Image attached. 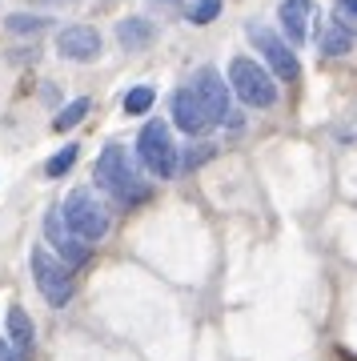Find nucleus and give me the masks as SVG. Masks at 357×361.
Segmentation results:
<instances>
[{
	"mask_svg": "<svg viewBox=\"0 0 357 361\" xmlns=\"http://www.w3.org/2000/svg\"><path fill=\"white\" fill-rule=\"evenodd\" d=\"M92 180H97V189L104 193H113L121 205H140L145 197H149V185L140 180V173L128 165V153L121 145H109L101 157H97V165H92Z\"/></svg>",
	"mask_w": 357,
	"mask_h": 361,
	"instance_id": "obj_1",
	"label": "nucleus"
},
{
	"mask_svg": "<svg viewBox=\"0 0 357 361\" xmlns=\"http://www.w3.org/2000/svg\"><path fill=\"white\" fill-rule=\"evenodd\" d=\"M61 213H64L68 233H73V237H80L85 245L101 241L104 233H109V209H104L101 201H97V193H89V189H73Z\"/></svg>",
	"mask_w": 357,
	"mask_h": 361,
	"instance_id": "obj_2",
	"label": "nucleus"
},
{
	"mask_svg": "<svg viewBox=\"0 0 357 361\" xmlns=\"http://www.w3.org/2000/svg\"><path fill=\"white\" fill-rule=\"evenodd\" d=\"M137 153H140V165L149 169L153 177L169 180L177 173V145H173V133H169L165 121H149L137 137Z\"/></svg>",
	"mask_w": 357,
	"mask_h": 361,
	"instance_id": "obj_3",
	"label": "nucleus"
},
{
	"mask_svg": "<svg viewBox=\"0 0 357 361\" xmlns=\"http://www.w3.org/2000/svg\"><path fill=\"white\" fill-rule=\"evenodd\" d=\"M229 85H233V92H237L245 104H253V109L277 104V85H273V77H269L257 61H249V56H233Z\"/></svg>",
	"mask_w": 357,
	"mask_h": 361,
	"instance_id": "obj_4",
	"label": "nucleus"
},
{
	"mask_svg": "<svg viewBox=\"0 0 357 361\" xmlns=\"http://www.w3.org/2000/svg\"><path fill=\"white\" fill-rule=\"evenodd\" d=\"M28 265H32V277H37V289L44 293L49 305H68V297H73V273L64 269V261H56L44 245H32L28 253Z\"/></svg>",
	"mask_w": 357,
	"mask_h": 361,
	"instance_id": "obj_5",
	"label": "nucleus"
},
{
	"mask_svg": "<svg viewBox=\"0 0 357 361\" xmlns=\"http://www.w3.org/2000/svg\"><path fill=\"white\" fill-rule=\"evenodd\" d=\"M245 32H249V40L257 44V52L269 61L273 77H281V80H297V77H301L297 56L289 52V44H285V40H281L273 28H265V25H245Z\"/></svg>",
	"mask_w": 357,
	"mask_h": 361,
	"instance_id": "obj_6",
	"label": "nucleus"
},
{
	"mask_svg": "<svg viewBox=\"0 0 357 361\" xmlns=\"http://www.w3.org/2000/svg\"><path fill=\"white\" fill-rule=\"evenodd\" d=\"M197 97H201V104H205V113H209V121L213 125H237V113H229V85H225V77H221L217 68H209L205 65L197 77H193V85H189Z\"/></svg>",
	"mask_w": 357,
	"mask_h": 361,
	"instance_id": "obj_7",
	"label": "nucleus"
},
{
	"mask_svg": "<svg viewBox=\"0 0 357 361\" xmlns=\"http://www.w3.org/2000/svg\"><path fill=\"white\" fill-rule=\"evenodd\" d=\"M101 32L89 25H68L56 32V52H61L64 61H77V65H89L101 56Z\"/></svg>",
	"mask_w": 357,
	"mask_h": 361,
	"instance_id": "obj_8",
	"label": "nucleus"
},
{
	"mask_svg": "<svg viewBox=\"0 0 357 361\" xmlns=\"http://www.w3.org/2000/svg\"><path fill=\"white\" fill-rule=\"evenodd\" d=\"M173 125H177L181 133H189V137H201V133H209V113H205L201 97L193 89H177L173 92Z\"/></svg>",
	"mask_w": 357,
	"mask_h": 361,
	"instance_id": "obj_9",
	"label": "nucleus"
},
{
	"mask_svg": "<svg viewBox=\"0 0 357 361\" xmlns=\"http://www.w3.org/2000/svg\"><path fill=\"white\" fill-rule=\"evenodd\" d=\"M277 20H281V28H285L289 44L297 49L309 32V20H313V0H281Z\"/></svg>",
	"mask_w": 357,
	"mask_h": 361,
	"instance_id": "obj_10",
	"label": "nucleus"
},
{
	"mask_svg": "<svg viewBox=\"0 0 357 361\" xmlns=\"http://www.w3.org/2000/svg\"><path fill=\"white\" fill-rule=\"evenodd\" d=\"M8 345H13V353L20 361H32V353H37V325H32V317L20 305L8 310Z\"/></svg>",
	"mask_w": 357,
	"mask_h": 361,
	"instance_id": "obj_11",
	"label": "nucleus"
},
{
	"mask_svg": "<svg viewBox=\"0 0 357 361\" xmlns=\"http://www.w3.org/2000/svg\"><path fill=\"white\" fill-rule=\"evenodd\" d=\"M116 40L125 52H145L157 40V28L145 16H125V20H116Z\"/></svg>",
	"mask_w": 357,
	"mask_h": 361,
	"instance_id": "obj_12",
	"label": "nucleus"
},
{
	"mask_svg": "<svg viewBox=\"0 0 357 361\" xmlns=\"http://www.w3.org/2000/svg\"><path fill=\"white\" fill-rule=\"evenodd\" d=\"M349 49H353V32H345L337 20L317 25V52H325V56H345Z\"/></svg>",
	"mask_w": 357,
	"mask_h": 361,
	"instance_id": "obj_13",
	"label": "nucleus"
},
{
	"mask_svg": "<svg viewBox=\"0 0 357 361\" xmlns=\"http://www.w3.org/2000/svg\"><path fill=\"white\" fill-rule=\"evenodd\" d=\"M89 109H92V101H89V97H77L73 104H64V109H61V116L52 121V129H56V133H64V129H77L80 121L89 116Z\"/></svg>",
	"mask_w": 357,
	"mask_h": 361,
	"instance_id": "obj_14",
	"label": "nucleus"
},
{
	"mask_svg": "<svg viewBox=\"0 0 357 361\" xmlns=\"http://www.w3.org/2000/svg\"><path fill=\"white\" fill-rule=\"evenodd\" d=\"M56 253L64 257V269H77V265H89V257H92V245H85L80 237H73V233H68V241H64V245L56 249Z\"/></svg>",
	"mask_w": 357,
	"mask_h": 361,
	"instance_id": "obj_15",
	"label": "nucleus"
},
{
	"mask_svg": "<svg viewBox=\"0 0 357 361\" xmlns=\"http://www.w3.org/2000/svg\"><path fill=\"white\" fill-rule=\"evenodd\" d=\"M153 101H157V92L149 89V85H137V89L125 92V113L128 116H145L149 109H153Z\"/></svg>",
	"mask_w": 357,
	"mask_h": 361,
	"instance_id": "obj_16",
	"label": "nucleus"
},
{
	"mask_svg": "<svg viewBox=\"0 0 357 361\" xmlns=\"http://www.w3.org/2000/svg\"><path fill=\"white\" fill-rule=\"evenodd\" d=\"M77 157H80L77 145H64V149H61L56 157H49V161H44V173H49V177H64L68 169L77 165Z\"/></svg>",
	"mask_w": 357,
	"mask_h": 361,
	"instance_id": "obj_17",
	"label": "nucleus"
},
{
	"mask_svg": "<svg viewBox=\"0 0 357 361\" xmlns=\"http://www.w3.org/2000/svg\"><path fill=\"white\" fill-rule=\"evenodd\" d=\"M44 233H49V241H52L56 249L68 241V225H64V213H61V209H49V217H44Z\"/></svg>",
	"mask_w": 357,
	"mask_h": 361,
	"instance_id": "obj_18",
	"label": "nucleus"
},
{
	"mask_svg": "<svg viewBox=\"0 0 357 361\" xmlns=\"http://www.w3.org/2000/svg\"><path fill=\"white\" fill-rule=\"evenodd\" d=\"M4 28H8V32H44V28H49V20L28 16V13H13L8 20H4Z\"/></svg>",
	"mask_w": 357,
	"mask_h": 361,
	"instance_id": "obj_19",
	"label": "nucleus"
},
{
	"mask_svg": "<svg viewBox=\"0 0 357 361\" xmlns=\"http://www.w3.org/2000/svg\"><path fill=\"white\" fill-rule=\"evenodd\" d=\"M217 16H221V0H197V4L189 8L193 25H213Z\"/></svg>",
	"mask_w": 357,
	"mask_h": 361,
	"instance_id": "obj_20",
	"label": "nucleus"
},
{
	"mask_svg": "<svg viewBox=\"0 0 357 361\" xmlns=\"http://www.w3.org/2000/svg\"><path fill=\"white\" fill-rule=\"evenodd\" d=\"M333 16H337V25H341L345 32H349V28L357 32V0H337V4H333Z\"/></svg>",
	"mask_w": 357,
	"mask_h": 361,
	"instance_id": "obj_21",
	"label": "nucleus"
},
{
	"mask_svg": "<svg viewBox=\"0 0 357 361\" xmlns=\"http://www.w3.org/2000/svg\"><path fill=\"white\" fill-rule=\"evenodd\" d=\"M197 149H201V153H193V149H189V157H185V169H197L201 161H209V157L217 153V145H197Z\"/></svg>",
	"mask_w": 357,
	"mask_h": 361,
	"instance_id": "obj_22",
	"label": "nucleus"
},
{
	"mask_svg": "<svg viewBox=\"0 0 357 361\" xmlns=\"http://www.w3.org/2000/svg\"><path fill=\"white\" fill-rule=\"evenodd\" d=\"M0 361H20V357L13 353V345H8V341H0Z\"/></svg>",
	"mask_w": 357,
	"mask_h": 361,
	"instance_id": "obj_23",
	"label": "nucleus"
},
{
	"mask_svg": "<svg viewBox=\"0 0 357 361\" xmlns=\"http://www.w3.org/2000/svg\"><path fill=\"white\" fill-rule=\"evenodd\" d=\"M40 4H73V0H40Z\"/></svg>",
	"mask_w": 357,
	"mask_h": 361,
	"instance_id": "obj_24",
	"label": "nucleus"
}]
</instances>
